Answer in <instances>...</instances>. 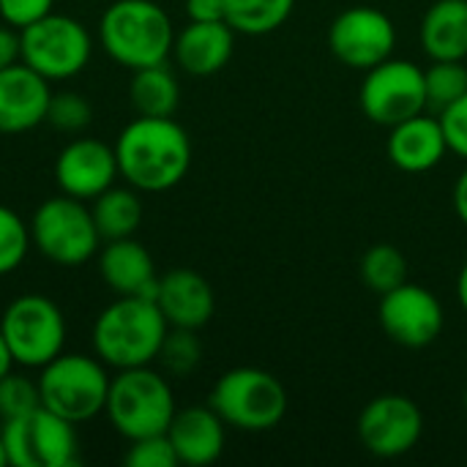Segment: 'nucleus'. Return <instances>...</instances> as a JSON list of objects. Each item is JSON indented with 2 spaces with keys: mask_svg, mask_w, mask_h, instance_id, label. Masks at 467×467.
I'll return each mask as SVG.
<instances>
[{
  "mask_svg": "<svg viewBox=\"0 0 467 467\" xmlns=\"http://www.w3.org/2000/svg\"><path fill=\"white\" fill-rule=\"evenodd\" d=\"M118 172L137 192H170L192 167V140L172 118L140 115L115 142Z\"/></svg>",
  "mask_w": 467,
  "mask_h": 467,
  "instance_id": "f257e3e1",
  "label": "nucleus"
},
{
  "mask_svg": "<svg viewBox=\"0 0 467 467\" xmlns=\"http://www.w3.org/2000/svg\"><path fill=\"white\" fill-rule=\"evenodd\" d=\"M170 331L159 304L142 296H118L93 323V353L112 369L148 367L159 358Z\"/></svg>",
  "mask_w": 467,
  "mask_h": 467,
  "instance_id": "f03ea898",
  "label": "nucleus"
},
{
  "mask_svg": "<svg viewBox=\"0 0 467 467\" xmlns=\"http://www.w3.org/2000/svg\"><path fill=\"white\" fill-rule=\"evenodd\" d=\"M99 36L107 55L137 71L164 63L172 55V22L153 0H115L99 22Z\"/></svg>",
  "mask_w": 467,
  "mask_h": 467,
  "instance_id": "7ed1b4c3",
  "label": "nucleus"
},
{
  "mask_svg": "<svg viewBox=\"0 0 467 467\" xmlns=\"http://www.w3.org/2000/svg\"><path fill=\"white\" fill-rule=\"evenodd\" d=\"M104 413L126 441L164 435L175 416V397L170 383L153 372L150 364L118 369L109 380Z\"/></svg>",
  "mask_w": 467,
  "mask_h": 467,
  "instance_id": "20e7f679",
  "label": "nucleus"
},
{
  "mask_svg": "<svg viewBox=\"0 0 467 467\" xmlns=\"http://www.w3.org/2000/svg\"><path fill=\"white\" fill-rule=\"evenodd\" d=\"M211 408L233 430L268 432L279 427L287 413V391L279 378L265 369L235 367L216 380Z\"/></svg>",
  "mask_w": 467,
  "mask_h": 467,
  "instance_id": "39448f33",
  "label": "nucleus"
},
{
  "mask_svg": "<svg viewBox=\"0 0 467 467\" xmlns=\"http://www.w3.org/2000/svg\"><path fill=\"white\" fill-rule=\"evenodd\" d=\"M109 375L101 358L60 353L41 367L38 391L41 405L71 424H85L107 408Z\"/></svg>",
  "mask_w": 467,
  "mask_h": 467,
  "instance_id": "423d86ee",
  "label": "nucleus"
},
{
  "mask_svg": "<svg viewBox=\"0 0 467 467\" xmlns=\"http://www.w3.org/2000/svg\"><path fill=\"white\" fill-rule=\"evenodd\" d=\"M0 334L14 356V364L41 369L63 353L66 320L55 301L27 293L5 306L0 317Z\"/></svg>",
  "mask_w": 467,
  "mask_h": 467,
  "instance_id": "0eeeda50",
  "label": "nucleus"
},
{
  "mask_svg": "<svg viewBox=\"0 0 467 467\" xmlns=\"http://www.w3.org/2000/svg\"><path fill=\"white\" fill-rule=\"evenodd\" d=\"M30 238L36 249L57 265H82L99 252L101 244L90 208L68 194L38 205L30 222Z\"/></svg>",
  "mask_w": 467,
  "mask_h": 467,
  "instance_id": "6e6552de",
  "label": "nucleus"
},
{
  "mask_svg": "<svg viewBox=\"0 0 467 467\" xmlns=\"http://www.w3.org/2000/svg\"><path fill=\"white\" fill-rule=\"evenodd\" d=\"M5 462L14 467H74L79 462V441L71 421L47 410L3 421Z\"/></svg>",
  "mask_w": 467,
  "mask_h": 467,
  "instance_id": "1a4fd4ad",
  "label": "nucleus"
},
{
  "mask_svg": "<svg viewBox=\"0 0 467 467\" xmlns=\"http://www.w3.org/2000/svg\"><path fill=\"white\" fill-rule=\"evenodd\" d=\"M19 44L22 63L49 82L77 77L93 55V41L85 25L55 11L19 30Z\"/></svg>",
  "mask_w": 467,
  "mask_h": 467,
  "instance_id": "9d476101",
  "label": "nucleus"
},
{
  "mask_svg": "<svg viewBox=\"0 0 467 467\" xmlns=\"http://www.w3.org/2000/svg\"><path fill=\"white\" fill-rule=\"evenodd\" d=\"M358 104L364 115L378 126H397L427 109L424 68L413 60L389 57L364 74Z\"/></svg>",
  "mask_w": 467,
  "mask_h": 467,
  "instance_id": "9b49d317",
  "label": "nucleus"
},
{
  "mask_svg": "<svg viewBox=\"0 0 467 467\" xmlns=\"http://www.w3.org/2000/svg\"><path fill=\"white\" fill-rule=\"evenodd\" d=\"M397 47V27L380 8L372 5H350L334 16L328 27V49L331 55L358 71H369L372 66L391 57Z\"/></svg>",
  "mask_w": 467,
  "mask_h": 467,
  "instance_id": "f8f14e48",
  "label": "nucleus"
},
{
  "mask_svg": "<svg viewBox=\"0 0 467 467\" xmlns=\"http://www.w3.org/2000/svg\"><path fill=\"white\" fill-rule=\"evenodd\" d=\"M424 435L421 408L402 394H380L367 402L358 416L361 446L380 460H397L410 454Z\"/></svg>",
  "mask_w": 467,
  "mask_h": 467,
  "instance_id": "ddd939ff",
  "label": "nucleus"
},
{
  "mask_svg": "<svg viewBox=\"0 0 467 467\" xmlns=\"http://www.w3.org/2000/svg\"><path fill=\"white\" fill-rule=\"evenodd\" d=\"M378 323L391 342L421 350L443 334L446 312L432 290L405 282L380 296Z\"/></svg>",
  "mask_w": 467,
  "mask_h": 467,
  "instance_id": "4468645a",
  "label": "nucleus"
},
{
  "mask_svg": "<svg viewBox=\"0 0 467 467\" xmlns=\"http://www.w3.org/2000/svg\"><path fill=\"white\" fill-rule=\"evenodd\" d=\"M118 175L115 148L93 137L68 142L55 161V183L60 194L77 197L82 202L104 194Z\"/></svg>",
  "mask_w": 467,
  "mask_h": 467,
  "instance_id": "2eb2a0df",
  "label": "nucleus"
},
{
  "mask_svg": "<svg viewBox=\"0 0 467 467\" xmlns=\"http://www.w3.org/2000/svg\"><path fill=\"white\" fill-rule=\"evenodd\" d=\"M49 99V79L27 63L0 68V134H22L44 123Z\"/></svg>",
  "mask_w": 467,
  "mask_h": 467,
  "instance_id": "dca6fc26",
  "label": "nucleus"
},
{
  "mask_svg": "<svg viewBox=\"0 0 467 467\" xmlns=\"http://www.w3.org/2000/svg\"><path fill=\"white\" fill-rule=\"evenodd\" d=\"M170 323V328H202L216 309L213 290L205 276L192 268H172L159 276L156 298H153Z\"/></svg>",
  "mask_w": 467,
  "mask_h": 467,
  "instance_id": "f3484780",
  "label": "nucleus"
},
{
  "mask_svg": "<svg viewBox=\"0 0 467 467\" xmlns=\"http://www.w3.org/2000/svg\"><path fill=\"white\" fill-rule=\"evenodd\" d=\"M446 153H449V142L441 118H430L421 112L391 126L389 159L397 170L410 175L430 172L443 161Z\"/></svg>",
  "mask_w": 467,
  "mask_h": 467,
  "instance_id": "a211bd4d",
  "label": "nucleus"
},
{
  "mask_svg": "<svg viewBox=\"0 0 467 467\" xmlns=\"http://www.w3.org/2000/svg\"><path fill=\"white\" fill-rule=\"evenodd\" d=\"M224 421L219 413L208 408H186L175 410L167 438L175 449L181 465L205 467L216 462L224 451Z\"/></svg>",
  "mask_w": 467,
  "mask_h": 467,
  "instance_id": "6ab92c4d",
  "label": "nucleus"
},
{
  "mask_svg": "<svg viewBox=\"0 0 467 467\" xmlns=\"http://www.w3.org/2000/svg\"><path fill=\"white\" fill-rule=\"evenodd\" d=\"M235 47V30L219 22H189L172 41L175 63L192 77H211L222 71Z\"/></svg>",
  "mask_w": 467,
  "mask_h": 467,
  "instance_id": "aec40b11",
  "label": "nucleus"
},
{
  "mask_svg": "<svg viewBox=\"0 0 467 467\" xmlns=\"http://www.w3.org/2000/svg\"><path fill=\"white\" fill-rule=\"evenodd\" d=\"M99 274L109 290L118 296H142L156 298L159 276L150 252L134 238L107 241L99 254Z\"/></svg>",
  "mask_w": 467,
  "mask_h": 467,
  "instance_id": "412c9836",
  "label": "nucleus"
},
{
  "mask_svg": "<svg viewBox=\"0 0 467 467\" xmlns=\"http://www.w3.org/2000/svg\"><path fill=\"white\" fill-rule=\"evenodd\" d=\"M421 47L432 60L467 57V0H435L421 19Z\"/></svg>",
  "mask_w": 467,
  "mask_h": 467,
  "instance_id": "4be33fe9",
  "label": "nucleus"
},
{
  "mask_svg": "<svg viewBox=\"0 0 467 467\" xmlns=\"http://www.w3.org/2000/svg\"><path fill=\"white\" fill-rule=\"evenodd\" d=\"M129 96L140 115L172 118V112L178 109V101H181V88H178L175 74L164 63H156V66H145V68L134 71Z\"/></svg>",
  "mask_w": 467,
  "mask_h": 467,
  "instance_id": "5701e85b",
  "label": "nucleus"
},
{
  "mask_svg": "<svg viewBox=\"0 0 467 467\" xmlns=\"http://www.w3.org/2000/svg\"><path fill=\"white\" fill-rule=\"evenodd\" d=\"M90 213H93L101 241L131 238L142 222V202L137 197V189L109 186L104 194H99L93 200Z\"/></svg>",
  "mask_w": 467,
  "mask_h": 467,
  "instance_id": "b1692460",
  "label": "nucleus"
},
{
  "mask_svg": "<svg viewBox=\"0 0 467 467\" xmlns=\"http://www.w3.org/2000/svg\"><path fill=\"white\" fill-rule=\"evenodd\" d=\"M296 8V0H224V22L244 36H268L279 30Z\"/></svg>",
  "mask_w": 467,
  "mask_h": 467,
  "instance_id": "393cba45",
  "label": "nucleus"
},
{
  "mask_svg": "<svg viewBox=\"0 0 467 467\" xmlns=\"http://www.w3.org/2000/svg\"><path fill=\"white\" fill-rule=\"evenodd\" d=\"M361 279L364 285L383 296L400 285L408 282V260L405 254L394 246V244H375L367 249V254L361 257Z\"/></svg>",
  "mask_w": 467,
  "mask_h": 467,
  "instance_id": "a878e982",
  "label": "nucleus"
},
{
  "mask_svg": "<svg viewBox=\"0 0 467 467\" xmlns=\"http://www.w3.org/2000/svg\"><path fill=\"white\" fill-rule=\"evenodd\" d=\"M424 82H427V107L443 112L467 93L465 60H432V66L424 68Z\"/></svg>",
  "mask_w": 467,
  "mask_h": 467,
  "instance_id": "bb28decb",
  "label": "nucleus"
},
{
  "mask_svg": "<svg viewBox=\"0 0 467 467\" xmlns=\"http://www.w3.org/2000/svg\"><path fill=\"white\" fill-rule=\"evenodd\" d=\"M30 244V224H25L8 205H0V276H8L25 263Z\"/></svg>",
  "mask_w": 467,
  "mask_h": 467,
  "instance_id": "cd10ccee",
  "label": "nucleus"
},
{
  "mask_svg": "<svg viewBox=\"0 0 467 467\" xmlns=\"http://www.w3.org/2000/svg\"><path fill=\"white\" fill-rule=\"evenodd\" d=\"M202 358V345L197 339V331L192 328H170L161 350H159V361L170 375H189L197 369Z\"/></svg>",
  "mask_w": 467,
  "mask_h": 467,
  "instance_id": "c85d7f7f",
  "label": "nucleus"
},
{
  "mask_svg": "<svg viewBox=\"0 0 467 467\" xmlns=\"http://www.w3.org/2000/svg\"><path fill=\"white\" fill-rule=\"evenodd\" d=\"M36 408H41L38 383H33L25 375L8 372L0 380V419L3 421H14V419H22V416L33 413Z\"/></svg>",
  "mask_w": 467,
  "mask_h": 467,
  "instance_id": "c756f323",
  "label": "nucleus"
},
{
  "mask_svg": "<svg viewBox=\"0 0 467 467\" xmlns=\"http://www.w3.org/2000/svg\"><path fill=\"white\" fill-rule=\"evenodd\" d=\"M90 104L79 93H57L49 99L47 123H52L60 131H82L90 123Z\"/></svg>",
  "mask_w": 467,
  "mask_h": 467,
  "instance_id": "7c9ffc66",
  "label": "nucleus"
},
{
  "mask_svg": "<svg viewBox=\"0 0 467 467\" xmlns=\"http://www.w3.org/2000/svg\"><path fill=\"white\" fill-rule=\"evenodd\" d=\"M123 462L129 467H175L181 465L175 457V449L164 435H150V438H140L131 441V449L126 451Z\"/></svg>",
  "mask_w": 467,
  "mask_h": 467,
  "instance_id": "2f4dec72",
  "label": "nucleus"
},
{
  "mask_svg": "<svg viewBox=\"0 0 467 467\" xmlns=\"http://www.w3.org/2000/svg\"><path fill=\"white\" fill-rule=\"evenodd\" d=\"M438 118L443 123L449 150L467 161V93L460 96L451 107H446Z\"/></svg>",
  "mask_w": 467,
  "mask_h": 467,
  "instance_id": "473e14b6",
  "label": "nucleus"
},
{
  "mask_svg": "<svg viewBox=\"0 0 467 467\" xmlns=\"http://www.w3.org/2000/svg\"><path fill=\"white\" fill-rule=\"evenodd\" d=\"M55 0H0V16L5 25L25 30L27 25L52 14Z\"/></svg>",
  "mask_w": 467,
  "mask_h": 467,
  "instance_id": "72a5a7b5",
  "label": "nucleus"
},
{
  "mask_svg": "<svg viewBox=\"0 0 467 467\" xmlns=\"http://www.w3.org/2000/svg\"><path fill=\"white\" fill-rule=\"evenodd\" d=\"M22 60V44H19V33L11 25H0V68H8L14 63Z\"/></svg>",
  "mask_w": 467,
  "mask_h": 467,
  "instance_id": "f704fd0d",
  "label": "nucleus"
},
{
  "mask_svg": "<svg viewBox=\"0 0 467 467\" xmlns=\"http://www.w3.org/2000/svg\"><path fill=\"white\" fill-rule=\"evenodd\" d=\"M189 22H219L224 19V0H186Z\"/></svg>",
  "mask_w": 467,
  "mask_h": 467,
  "instance_id": "c9c22d12",
  "label": "nucleus"
},
{
  "mask_svg": "<svg viewBox=\"0 0 467 467\" xmlns=\"http://www.w3.org/2000/svg\"><path fill=\"white\" fill-rule=\"evenodd\" d=\"M454 211H457L460 222L467 227V167L460 172V178L454 183Z\"/></svg>",
  "mask_w": 467,
  "mask_h": 467,
  "instance_id": "e433bc0d",
  "label": "nucleus"
},
{
  "mask_svg": "<svg viewBox=\"0 0 467 467\" xmlns=\"http://www.w3.org/2000/svg\"><path fill=\"white\" fill-rule=\"evenodd\" d=\"M11 367H14V356H11V350H8V345H5V339L0 334V380L11 372Z\"/></svg>",
  "mask_w": 467,
  "mask_h": 467,
  "instance_id": "4c0bfd02",
  "label": "nucleus"
},
{
  "mask_svg": "<svg viewBox=\"0 0 467 467\" xmlns=\"http://www.w3.org/2000/svg\"><path fill=\"white\" fill-rule=\"evenodd\" d=\"M457 298H460V306L467 312V263L457 276Z\"/></svg>",
  "mask_w": 467,
  "mask_h": 467,
  "instance_id": "58836bf2",
  "label": "nucleus"
},
{
  "mask_svg": "<svg viewBox=\"0 0 467 467\" xmlns=\"http://www.w3.org/2000/svg\"><path fill=\"white\" fill-rule=\"evenodd\" d=\"M5 446H3V435H0V467H5Z\"/></svg>",
  "mask_w": 467,
  "mask_h": 467,
  "instance_id": "ea45409f",
  "label": "nucleus"
},
{
  "mask_svg": "<svg viewBox=\"0 0 467 467\" xmlns=\"http://www.w3.org/2000/svg\"><path fill=\"white\" fill-rule=\"evenodd\" d=\"M462 402H465V410H467V389H465V400H462Z\"/></svg>",
  "mask_w": 467,
  "mask_h": 467,
  "instance_id": "a19ab883",
  "label": "nucleus"
}]
</instances>
